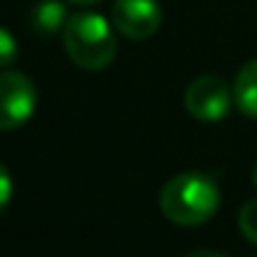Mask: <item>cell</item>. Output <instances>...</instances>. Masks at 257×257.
<instances>
[{
	"label": "cell",
	"mask_w": 257,
	"mask_h": 257,
	"mask_svg": "<svg viewBox=\"0 0 257 257\" xmlns=\"http://www.w3.org/2000/svg\"><path fill=\"white\" fill-rule=\"evenodd\" d=\"M219 204L222 192L204 172L174 174L159 192V209L177 227H199L209 222L219 212Z\"/></svg>",
	"instance_id": "1"
},
{
	"label": "cell",
	"mask_w": 257,
	"mask_h": 257,
	"mask_svg": "<svg viewBox=\"0 0 257 257\" xmlns=\"http://www.w3.org/2000/svg\"><path fill=\"white\" fill-rule=\"evenodd\" d=\"M61 36L71 63L83 71H103L116 58V28L101 13L83 11L71 16Z\"/></svg>",
	"instance_id": "2"
},
{
	"label": "cell",
	"mask_w": 257,
	"mask_h": 257,
	"mask_svg": "<svg viewBox=\"0 0 257 257\" xmlns=\"http://www.w3.org/2000/svg\"><path fill=\"white\" fill-rule=\"evenodd\" d=\"M38 106V91L23 71L0 73V132H16L26 126Z\"/></svg>",
	"instance_id": "3"
},
{
	"label": "cell",
	"mask_w": 257,
	"mask_h": 257,
	"mask_svg": "<svg viewBox=\"0 0 257 257\" xmlns=\"http://www.w3.org/2000/svg\"><path fill=\"white\" fill-rule=\"evenodd\" d=\"M232 103V88L222 76L214 73L197 76L184 91V108L202 123H219L222 118H227Z\"/></svg>",
	"instance_id": "4"
},
{
	"label": "cell",
	"mask_w": 257,
	"mask_h": 257,
	"mask_svg": "<svg viewBox=\"0 0 257 257\" xmlns=\"http://www.w3.org/2000/svg\"><path fill=\"white\" fill-rule=\"evenodd\" d=\"M111 23L128 41H149L162 28V6L157 0H113Z\"/></svg>",
	"instance_id": "5"
},
{
	"label": "cell",
	"mask_w": 257,
	"mask_h": 257,
	"mask_svg": "<svg viewBox=\"0 0 257 257\" xmlns=\"http://www.w3.org/2000/svg\"><path fill=\"white\" fill-rule=\"evenodd\" d=\"M232 101L247 116L257 121V58L247 61L232 83Z\"/></svg>",
	"instance_id": "6"
},
{
	"label": "cell",
	"mask_w": 257,
	"mask_h": 257,
	"mask_svg": "<svg viewBox=\"0 0 257 257\" xmlns=\"http://www.w3.org/2000/svg\"><path fill=\"white\" fill-rule=\"evenodd\" d=\"M68 18L71 16L66 13V6L61 3V0H38V3L33 6V11H31V26L43 38L63 33Z\"/></svg>",
	"instance_id": "7"
},
{
	"label": "cell",
	"mask_w": 257,
	"mask_h": 257,
	"mask_svg": "<svg viewBox=\"0 0 257 257\" xmlns=\"http://www.w3.org/2000/svg\"><path fill=\"white\" fill-rule=\"evenodd\" d=\"M237 227H239L244 239L257 244V197L242 204V209L237 214Z\"/></svg>",
	"instance_id": "8"
},
{
	"label": "cell",
	"mask_w": 257,
	"mask_h": 257,
	"mask_svg": "<svg viewBox=\"0 0 257 257\" xmlns=\"http://www.w3.org/2000/svg\"><path fill=\"white\" fill-rule=\"evenodd\" d=\"M16 58H18V43H16V38L8 28L0 26V68L13 66Z\"/></svg>",
	"instance_id": "9"
},
{
	"label": "cell",
	"mask_w": 257,
	"mask_h": 257,
	"mask_svg": "<svg viewBox=\"0 0 257 257\" xmlns=\"http://www.w3.org/2000/svg\"><path fill=\"white\" fill-rule=\"evenodd\" d=\"M11 199H13V177H11L8 167L0 164V214L8 209Z\"/></svg>",
	"instance_id": "10"
},
{
	"label": "cell",
	"mask_w": 257,
	"mask_h": 257,
	"mask_svg": "<svg viewBox=\"0 0 257 257\" xmlns=\"http://www.w3.org/2000/svg\"><path fill=\"white\" fill-rule=\"evenodd\" d=\"M187 257H227V254L214 252V249H197V252H189Z\"/></svg>",
	"instance_id": "11"
},
{
	"label": "cell",
	"mask_w": 257,
	"mask_h": 257,
	"mask_svg": "<svg viewBox=\"0 0 257 257\" xmlns=\"http://www.w3.org/2000/svg\"><path fill=\"white\" fill-rule=\"evenodd\" d=\"M66 3H73V6H81V8H91V6H98L101 0H66Z\"/></svg>",
	"instance_id": "12"
},
{
	"label": "cell",
	"mask_w": 257,
	"mask_h": 257,
	"mask_svg": "<svg viewBox=\"0 0 257 257\" xmlns=\"http://www.w3.org/2000/svg\"><path fill=\"white\" fill-rule=\"evenodd\" d=\"M252 182H254V187H257V162H254V167H252Z\"/></svg>",
	"instance_id": "13"
}]
</instances>
